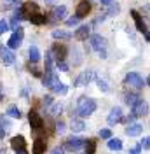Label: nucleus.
Wrapping results in <instances>:
<instances>
[{
  "mask_svg": "<svg viewBox=\"0 0 150 154\" xmlns=\"http://www.w3.org/2000/svg\"><path fill=\"white\" fill-rule=\"evenodd\" d=\"M30 72H32V74H33V75L35 77H40L42 75V72H40V68L37 67V65H35V63H32V61H30Z\"/></svg>",
  "mask_w": 150,
  "mask_h": 154,
  "instance_id": "nucleus-35",
  "label": "nucleus"
},
{
  "mask_svg": "<svg viewBox=\"0 0 150 154\" xmlns=\"http://www.w3.org/2000/svg\"><path fill=\"white\" fill-rule=\"evenodd\" d=\"M89 2H91V0H89Z\"/></svg>",
  "mask_w": 150,
  "mask_h": 154,
  "instance_id": "nucleus-51",
  "label": "nucleus"
},
{
  "mask_svg": "<svg viewBox=\"0 0 150 154\" xmlns=\"http://www.w3.org/2000/svg\"><path fill=\"white\" fill-rule=\"evenodd\" d=\"M5 32H9V23L5 19H0V35H4Z\"/></svg>",
  "mask_w": 150,
  "mask_h": 154,
  "instance_id": "nucleus-36",
  "label": "nucleus"
},
{
  "mask_svg": "<svg viewBox=\"0 0 150 154\" xmlns=\"http://www.w3.org/2000/svg\"><path fill=\"white\" fill-rule=\"evenodd\" d=\"M51 89H52V93H56V95H66L68 93V86H66L65 82H61L56 75L52 79V82H51Z\"/></svg>",
  "mask_w": 150,
  "mask_h": 154,
  "instance_id": "nucleus-12",
  "label": "nucleus"
},
{
  "mask_svg": "<svg viewBox=\"0 0 150 154\" xmlns=\"http://www.w3.org/2000/svg\"><path fill=\"white\" fill-rule=\"evenodd\" d=\"M141 152V147L140 145H138V147H134V149H131V151H129V154H140Z\"/></svg>",
  "mask_w": 150,
  "mask_h": 154,
  "instance_id": "nucleus-46",
  "label": "nucleus"
},
{
  "mask_svg": "<svg viewBox=\"0 0 150 154\" xmlns=\"http://www.w3.org/2000/svg\"><path fill=\"white\" fill-rule=\"evenodd\" d=\"M147 114H148V103L140 98V100L133 105V116H134V117H141V116H147Z\"/></svg>",
  "mask_w": 150,
  "mask_h": 154,
  "instance_id": "nucleus-11",
  "label": "nucleus"
},
{
  "mask_svg": "<svg viewBox=\"0 0 150 154\" xmlns=\"http://www.w3.org/2000/svg\"><path fill=\"white\" fill-rule=\"evenodd\" d=\"M16 154H28V151H26V149H25V151H18Z\"/></svg>",
  "mask_w": 150,
  "mask_h": 154,
  "instance_id": "nucleus-48",
  "label": "nucleus"
},
{
  "mask_svg": "<svg viewBox=\"0 0 150 154\" xmlns=\"http://www.w3.org/2000/svg\"><path fill=\"white\" fill-rule=\"evenodd\" d=\"M49 51H51V54H52V58L56 61H63L66 58V54H68V49H66L65 44H54Z\"/></svg>",
  "mask_w": 150,
  "mask_h": 154,
  "instance_id": "nucleus-8",
  "label": "nucleus"
},
{
  "mask_svg": "<svg viewBox=\"0 0 150 154\" xmlns=\"http://www.w3.org/2000/svg\"><path fill=\"white\" fill-rule=\"evenodd\" d=\"M84 142H86V138L70 137V138H66V142H65V149L72 151V152H77V151H80V149L84 147Z\"/></svg>",
  "mask_w": 150,
  "mask_h": 154,
  "instance_id": "nucleus-6",
  "label": "nucleus"
},
{
  "mask_svg": "<svg viewBox=\"0 0 150 154\" xmlns=\"http://www.w3.org/2000/svg\"><path fill=\"white\" fill-rule=\"evenodd\" d=\"M4 2H16V0H4Z\"/></svg>",
  "mask_w": 150,
  "mask_h": 154,
  "instance_id": "nucleus-50",
  "label": "nucleus"
},
{
  "mask_svg": "<svg viewBox=\"0 0 150 154\" xmlns=\"http://www.w3.org/2000/svg\"><path fill=\"white\" fill-rule=\"evenodd\" d=\"M84 147H86V154H94L96 152V140H93V138L86 140Z\"/></svg>",
  "mask_w": 150,
  "mask_h": 154,
  "instance_id": "nucleus-27",
  "label": "nucleus"
},
{
  "mask_svg": "<svg viewBox=\"0 0 150 154\" xmlns=\"http://www.w3.org/2000/svg\"><path fill=\"white\" fill-rule=\"evenodd\" d=\"M93 79H94V70H86V72H80V75L74 81V88L87 86Z\"/></svg>",
  "mask_w": 150,
  "mask_h": 154,
  "instance_id": "nucleus-5",
  "label": "nucleus"
},
{
  "mask_svg": "<svg viewBox=\"0 0 150 154\" xmlns=\"http://www.w3.org/2000/svg\"><path fill=\"white\" fill-rule=\"evenodd\" d=\"M0 58H2V61H4V65H12V63L16 61V56H14V53H12V49L5 48L4 44H0Z\"/></svg>",
  "mask_w": 150,
  "mask_h": 154,
  "instance_id": "nucleus-10",
  "label": "nucleus"
},
{
  "mask_svg": "<svg viewBox=\"0 0 150 154\" xmlns=\"http://www.w3.org/2000/svg\"><path fill=\"white\" fill-rule=\"evenodd\" d=\"M89 35H91V28L86 26V25L84 26H80V28L75 32V38H77V40H87Z\"/></svg>",
  "mask_w": 150,
  "mask_h": 154,
  "instance_id": "nucleus-23",
  "label": "nucleus"
},
{
  "mask_svg": "<svg viewBox=\"0 0 150 154\" xmlns=\"http://www.w3.org/2000/svg\"><path fill=\"white\" fill-rule=\"evenodd\" d=\"M138 100H140V96L134 95V93H128V95H124V102H126V105H129V107H133Z\"/></svg>",
  "mask_w": 150,
  "mask_h": 154,
  "instance_id": "nucleus-29",
  "label": "nucleus"
},
{
  "mask_svg": "<svg viewBox=\"0 0 150 154\" xmlns=\"http://www.w3.org/2000/svg\"><path fill=\"white\" fill-rule=\"evenodd\" d=\"M79 21H80V19L77 18V16H75V18L66 19V26H77V25H79Z\"/></svg>",
  "mask_w": 150,
  "mask_h": 154,
  "instance_id": "nucleus-39",
  "label": "nucleus"
},
{
  "mask_svg": "<svg viewBox=\"0 0 150 154\" xmlns=\"http://www.w3.org/2000/svg\"><path fill=\"white\" fill-rule=\"evenodd\" d=\"M131 16H133V21H134V25H136V30L141 32V33H145L147 32V25H145V21L141 18V14L138 11H131Z\"/></svg>",
  "mask_w": 150,
  "mask_h": 154,
  "instance_id": "nucleus-18",
  "label": "nucleus"
},
{
  "mask_svg": "<svg viewBox=\"0 0 150 154\" xmlns=\"http://www.w3.org/2000/svg\"><path fill=\"white\" fill-rule=\"evenodd\" d=\"M98 88H100L101 91H105V93H108V91H110L108 82H106V81H103V79H98Z\"/></svg>",
  "mask_w": 150,
  "mask_h": 154,
  "instance_id": "nucleus-34",
  "label": "nucleus"
},
{
  "mask_svg": "<svg viewBox=\"0 0 150 154\" xmlns=\"http://www.w3.org/2000/svg\"><path fill=\"white\" fill-rule=\"evenodd\" d=\"M9 128H10L9 117H5V116H0V138H4V137L7 135Z\"/></svg>",
  "mask_w": 150,
  "mask_h": 154,
  "instance_id": "nucleus-22",
  "label": "nucleus"
},
{
  "mask_svg": "<svg viewBox=\"0 0 150 154\" xmlns=\"http://www.w3.org/2000/svg\"><path fill=\"white\" fill-rule=\"evenodd\" d=\"M105 19H106V14H100V18L94 19V25H100V23H103Z\"/></svg>",
  "mask_w": 150,
  "mask_h": 154,
  "instance_id": "nucleus-45",
  "label": "nucleus"
},
{
  "mask_svg": "<svg viewBox=\"0 0 150 154\" xmlns=\"http://www.w3.org/2000/svg\"><path fill=\"white\" fill-rule=\"evenodd\" d=\"M10 147H12L14 152H18V151H25V149H26V140H25V137H23V135H16V137H12V138H10Z\"/></svg>",
  "mask_w": 150,
  "mask_h": 154,
  "instance_id": "nucleus-13",
  "label": "nucleus"
},
{
  "mask_svg": "<svg viewBox=\"0 0 150 154\" xmlns=\"http://www.w3.org/2000/svg\"><path fill=\"white\" fill-rule=\"evenodd\" d=\"M5 114L9 116V117H14V119H21V116H23L18 105H9V109H7Z\"/></svg>",
  "mask_w": 150,
  "mask_h": 154,
  "instance_id": "nucleus-26",
  "label": "nucleus"
},
{
  "mask_svg": "<svg viewBox=\"0 0 150 154\" xmlns=\"http://www.w3.org/2000/svg\"><path fill=\"white\" fill-rule=\"evenodd\" d=\"M28 119H30V128H32V131L37 135V137H40V133H44V130H46V128H44L46 123H44L42 116L38 114L37 110H30Z\"/></svg>",
  "mask_w": 150,
  "mask_h": 154,
  "instance_id": "nucleus-2",
  "label": "nucleus"
},
{
  "mask_svg": "<svg viewBox=\"0 0 150 154\" xmlns=\"http://www.w3.org/2000/svg\"><path fill=\"white\" fill-rule=\"evenodd\" d=\"M49 107H51V109H49V114L51 116H59L61 110H63V105H61V103H54V102H52Z\"/></svg>",
  "mask_w": 150,
  "mask_h": 154,
  "instance_id": "nucleus-31",
  "label": "nucleus"
},
{
  "mask_svg": "<svg viewBox=\"0 0 150 154\" xmlns=\"http://www.w3.org/2000/svg\"><path fill=\"white\" fill-rule=\"evenodd\" d=\"M141 133H143V125H140V123H129L128 128H126V135L128 137H138Z\"/></svg>",
  "mask_w": 150,
  "mask_h": 154,
  "instance_id": "nucleus-19",
  "label": "nucleus"
},
{
  "mask_svg": "<svg viewBox=\"0 0 150 154\" xmlns=\"http://www.w3.org/2000/svg\"><path fill=\"white\" fill-rule=\"evenodd\" d=\"M119 11H121V7H119V4H115V0H113L112 4L108 5V12H105V14H106V16H113V14H117Z\"/></svg>",
  "mask_w": 150,
  "mask_h": 154,
  "instance_id": "nucleus-32",
  "label": "nucleus"
},
{
  "mask_svg": "<svg viewBox=\"0 0 150 154\" xmlns=\"http://www.w3.org/2000/svg\"><path fill=\"white\" fill-rule=\"evenodd\" d=\"M46 149H47V142L42 137H37L35 142H33V147H32V154H44Z\"/></svg>",
  "mask_w": 150,
  "mask_h": 154,
  "instance_id": "nucleus-17",
  "label": "nucleus"
},
{
  "mask_svg": "<svg viewBox=\"0 0 150 154\" xmlns=\"http://www.w3.org/2000/svg\"><path fill=\"white\" fill-rule=\"evenodd\" d=\"M38 5L35 4V2H25L23 5H21V12H23V18H28L30 14H35V12H38Z\"/></svg>",
  "mask_w": 150,
  "mask_h": 154,
  "instance_id": "nucleus-16",
  "label": "nucleus"
},
{
  "mask_svg": "<svg viewBox=\"0 0 150 154\" xmlns=\"http://www.w3.org/2000/svg\"><path fill=\"white\" fill-rule=\"evenodd\" d=\"M140 147H143L145 151H148V147H150V138H148V137H145V138L140 142Z\"/></svg>",
  "mask_w": 150,
  "mask_h": 154,
  "instance_id": "nucleus-40",
  "label": "nucleus"
},
{
  "mask_svg": "<svg viewBox=\"0 0 150 154\" xmlns=\"http://www.w3.org/2000/svg\"><path fill=\"white\" fill-rule=\"evenodd\" d=\"M106 121H108V125H117V123H121L122 121V109L121 107H113L112 110H110V114L106 117Z\"/></svg>",
  "mask_w": 150,
  "mask_h": 154,
  "instance_id": "nucleus-15",
  "label": "nucleus"
},
{
  "mask_svg": "<svg viewBox=\"0 0 150 154\" xmlns=\"http://www.w3.org/2000/svg\"><path fill=\"white\" fill-rule=\"evenodd\" d=\"M100 137H101V138H110V137H112V131L106 130V128H105V130H100Z\"/></svg>",
  "mask_w": 150,
  "mask_h": 154,
  "instance_id": "nucleus-42",
  "label": "nucleus"
},
{
  "mask_svg": "<svg viewBox=\"0 0 150 154\" xmlns=\"http://www.w3.org/2000/svg\"><path fill=\"white\" fill-rule=\"evenodd\" d=\"M51 154H65V147H59V145H58V147L52 149V152Z\"/></svg>",
  "mask_w": 150,
  "mask_h": 154,
  "instance_id": "nucleus-44",
  "label": "nucleus"
},
{
  "mask_svg": "<svg viewBox=\"0 0 150 154\" xmlns=\"http://www.w3.org/2000/svg\"><path fill=\"white\" fill-rule=\"evenodd\" d=\"M52 65H54V58L51 54V51L46 53V70H52Z\"/></svg>",
  "mask_w": 150,
  "mask_h": 154,
  "instance_id": "nucleus-33",
  "label": "nucleus"
},
{
  "mask_svg": "<svg viewBox=\"0 0 150 154\" xmlns=\"http://www.w3.org/2000/svg\"><path fill=\"white\" fill-rule=\"evenodd\" d=\"M42 103H44V107H49L51 103H52V96H44V100H42Z\"/></svg>",
  "mask_w": 150,
  "mask_h": 154,
  "instance_id": "nucleus-43",
  "label": "nucleus"
},
{
  "mask_svg": "<svg viewBox=\"0 0 150 154\" xmlns=\"http://www.w3.org/2000/svg\"><path fill=\"white\" fill-rule=\"evenodd\" d=\"M112 2H113V0H100V4H101V5H110Z\"/></svg>",
  "mask_w": 150,
  "mask_h": 154,
  "instance_id": "nucleus-47",
  "label": "nucleus"
},
{
  "mask_svg": "<svg viewBox=\"0 0 150 154\" xmlns=\"http://www.w3.org/2000/svg\"><path fill=\"white\" fill-rule=\"evenodd\" d=\"M70 130H72L74 133H80V131H84L86 130V123L82 121V119L72 117V121H70Z\"/></svg>",
  "mask_w": 150,
  "mask_h": 154,
  "instance_id": "nucleus-20",
  "label": "nucleus"
},
{
  "mask_svg": "<svg viewBox=\"0 0 150 154\" xmlns=\"http://www.w3.org/2000/svg\"><path fill=\"white\" fill-rule=\"evenodd\" d=\"M23 37H25V32H23L21 26H18L16 32H14V33L9 37V40H7V48L9 49H18L19 46L23 44Z\"/></svg>",
  "mask_w": 150,
  "mask_h": 154,
  "instance_id": "nucleus-4",
  "label": "nucleus"
},
{
  "mask_svg": "<svg viewBox=\"0 0 150 154\" xmlns=\"http://www.w3.org/2000/svg\"><path fill=\"white\" fill-rule=\"evenodd\" d=\"M28 19L33 23V25H37V26L44 25V23H47V16H46V14H42L40 11H38V12H35V14H30Z\"/></svg>",
  "mask_w": 150,
  "mask_h": 154,
  "instance_id": "nucleus-21",
  "label": "nucleus"
},
{
  "mask_svg": "<svg viewBox=\"0 0 150 154\" xmlns=\"http://www.w3.org/2000/svg\"><path fill=\"white\" fill-rule=\"evenodd\" d=\"M96 102H94L93 98H86L82 96L80 100H79V107H77V114L80 116V117H87V116H91L96 110Z\"/></svg>",
  "mask_w": 150,
  "mask_h": 154,
  "instance_id": "nucleus-1",
  "label": "nucleus"
},
{
  "mask_svg": "<svg viewBox=\"0 0 150 154\" xmlns=\"http://www.w3.org/2000/svg\"><path fill=\"white\" fill-rule=\"evenodd\" d=\"M89 42H91V48L94 49V51H106V38L101 37L100 33H94V35H91V38H89Z\"/></svg>",
  "mask_w": 150,
  "mask_h": 154,
  "instance_id": "nucleus-7",
  "label": "nucleus"
},
{
  "mask_svg": "<svg viewBox=\"0 0 150 154\" xmlns=\"http://www.w3.org/2000/svg\"><path fill=\"white\" fill-rule=\"evenodd\" d=\"M56 67H58V70H61V72H68V65L65 63V60L63 61H56Z\"/></svg>",
  "mask_w": 150,
  "mask_h": 154,
  "instance_id": "nucleus-38",
  "label": "nucleus"
},
{
  "mask_svg": "<svg viewBox=\"0 0 150 154\" xmlns=\"http://www.w3.org/2000/svg\"><path fill=\"white\" fill-rule=\"evenodd\" d=\"M52 37L56 38V40H70L72 33L66 32V30H52Z\"/></svg>",
  "mask_w": 150,
  "mask_h": 154,
  "instance_id": "nucleus-24",
  "label": "nucleus"
},
{
  "mask_svg": "<svg viewBox=\"0 0 150 154\" xmlns=\"http://www.w3.org/2000/svg\"><path fill=\"white\" fill-rule=\"evenodd\" d=\"M54 75H56V74H54L52 70H46V75L42 77V84H44L46 88H49L51 82H52V79H54Z\"/></svg>",
  "mask_w": 150,
  "mask_h": 154,
  "instance_id": "nucleus-28",
  "label": "nucleus"
},
{
  "mask_svg": "<svg viewBox=\"0 0 150 154\" xmlns=\"http://www.w3.org/2000/svg\"><path fill=\"white\" fill-rule=\"evenodd\" d=\"M66 16V7L65 5H56L54 9H52V12H51V23H58V21H61V19Z\"/></svg>",
  "mask_w": 150,
  "mask_h": 154,
  "instance_id": "nucleus-14",
  "label": "nucleus"
},
{
  "mask_svg": "<svg viewBox=\"0 0 150 154\" xmlns=\"http://www.w3.org/2000/svg\"><path fill=\"white\" fill-rule=\"evenodd\" d=\"M28 56H30V61H32V63H37L38 60H40V51H38L37 46H30Z\"/></svg>",
  "mask_w": 150,
  "mask_h": 154,
  "instance_id": "nucleus-25",
  "label": "nucleus"
},
{
  "mask_svg": "<svg viewBox=\"0 0 150 154\" xmlns=\"http://www.w3.org/2000/svg\"><path fill=\"white\" fill-rule=\"evenodd\" d=\"M2 98H4V95H2V91H0V102H2Z\"/></svg>",
  "mask_w": 150,
  "mask_h": 154,
  "instance_id": "nucleus-49",
  "label": "nucleus"
},
{
  "mask_svg": "<svg viewBox=\"0 0 150 154\" xmlns=\"http://www.w3.org/2000/svg\"><path fill=\"white\" fill-rule=\"evenodd\" d=\"M54 128H56V131H58V133H65V130H66V125L63 123V121H58L56 125H54Z\"/></svg>",
  "mask_w": 150,
  "mask_h": 154,
  "instance_id": "nucleus-37",
  "label": "nucleus"
},
{
  "mask_svg": "<svg viewBox=\"0 0 150 154\" xmlns=\"http://www.w3.org/2000/svg\"><path fill=\"white\" fill-rule=\"evenodd\" d=\"M89 12H91V2H89V0H80V2L77 4L75 16H77L79 19H82V18H86Z\"/></svg>",
  "mask_w": 150,
  "mask_h": 154,
  "instance_id": "nucleus-9",
  "label": "nucleus"
},
{
  "mask_svg": "<svg viewBox=\"0 0 150 154\" xmlns=\"http://www.w3.org/2000/svg\"><path fill=\"white\" fill-rule=\"evenodd\" d=\"M19 21H21V19L19 18H16V16H14V18H12V21H10L9 23V28H12V30H16L19 26Z\"/></svg>",
  "mask_w": 150,
  "mask_h": 154,
  "instance_id": "nucleus-41",
  "label": "nucleus"
},
{
  "mask_svg": "<svg viewBox=\"0 0 150 154\" xmlns=\"http://www.w3.org/2000/svg\"><path fill=\"white\" fill-rule=\"evenodd\" d=\"M124 84L128 88H133V89H141L143 88V79L138 72H129L124 77Z\"/></svg>",
  "mask_w": 150,
  "mask_h": 154,
  "instance_id": "nucleus-3",
  "label": "nucleus"
},
{
  "mask_svg": "<svg viewBox=\"0 0 150 154\" xmlns=\"http://www.w3.org/2000/svg\"><path fill=\"white\" fill-rule=\"evenodd\" d=\"M108 149H112V151H121L122 149V142L119 138H108Z\"/></svg>",
  "mask_w": 150,
  "mask_h": 154,
  "instance_id": "nucleus-30",
  "label": "nucleus"
}]
</instances>
